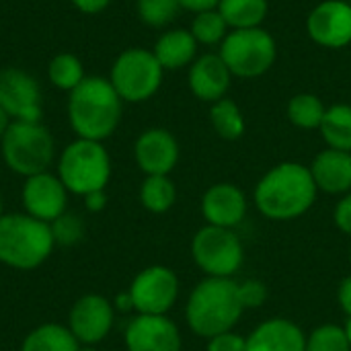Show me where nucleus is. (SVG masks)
I'll use <instances>...</instances> for the list:
<instances>
[{
    "mask_svg": "<svg viewBox=\"0 0 351 351\" xmlns=\"http://www.w3.org/2000/svg\"><path fill=\"white\" fill-rule=\"evenodd\" d=\"M319 189L311 169L288 160L271 167L255 185V208L274 222H290L304 216L317 202Z\"/></svg>",
    "mask_w": 351,
    "mask_h": 351,
    "instance_id": "nucleus-1",
    "label": "nucleus"
},
{
    "mask_svg": "<svg viewBox=\"0 0 351 351\" xmlns=\"http://www.w3.org/2000/svg\"><path fill=\"white\" fill-rule=\"evenodd\" d=\"M123 101L109 78L86 76L68 97V119L82 140L103 142L121 121Z\"/></svg>",
    "mask_w": 351,
    "mask_h": 351,
    "instance_id": "nucleus-2",
    "label": "nucleus"
},
{
    "mask_svg": "<svg viewBox=\"0 0 351 351\" xmlns=\"http://www.w3.org/2000/svg\"><path fill=\"white\" fill-rule=\"evenodd\" d=\"M243 313L234 278H204L195 284L185 304L187 325L202 339L234 331Z\"/></svg>",
    "mask_w": 351,
    "mask_h": 351,
    "instance_id": "nucleus-3",
    "label": "nucleus"
},
{
    "mask_svg": "<svg viewBox=\"0 0 351 351\" xmlns=\"http://www.w3.org/2000/svg\"><path fill=\"white\" fill-rule=\"evenodd\" d=\"M56 239L51 224L29 214L0 216V263L19 271H31L43 265L53 253Z\"/></svg>",
    "mask_w": 351,
    "mask_h": 351,
    "instance_id": "nucleus-4",
    "label": "nucleus"
},
{
    "mask_svg": "<svg viewBox=\"0 0 351 351\" xmlns=\"http://www.w3.org/2000/svg\"><path fill=\"white\" fill-rule=\"evenodd\" d=\"M0 150L4 165L27 179L49 169L56 156V142L41 121H10L0 140Z\"/></svg>",
    "mask_w": 351,
    "mask_h": 351,
    "instance_id": "nucleus-5",
    "label": "nucleus"
},
{
    "mask_svg": "<svg viewBox=\"0 0 351 351\" xmlns=\"http://www.w3.org/2000/svg\"><path fill=\"white\" fill-rule=\"evenodd\" d=\"M56 175L74 195L105 191L111 179V156L103 142L76 138L60 154Z\"/></svg>",
    "mask_w": 351,
    "mask_h": 351,
    "instance_id": "nucleus-6",
    "label": "nucleus"
},
{
    "mask_svg": "<svg viewBox=\"0 0 351 351\" xmlns=\"http://www.w3.org/2000/svg\"><path fill=\"white\" fill-rule=\"evenodd\" d=\"M278 45L263 27L232 29L220 43V58L232 76L257 78L263 76L276 62Z\"/></svg>",
    "mask_w": 351,
    "mask_h": 351,
    "instance_id": "nucleus-7",
    "label": "nucleus"
},
{
    "mask_svg": "<svg viewBox=\"0 0 351 351\" xmlns=\"http://www.w3.org/2000/svg\"><path fill=\"white\" fill-rule=\"evenodd\" d=\"M165 68L156 56L144 47H130L117 56L111 66L109 80L121 101L142 103L152 99L162 84Z\"/></svg>",
    "mask_w": 351,
    "mask_h": 351,
    "instance_id": "nucleus-8",
    "label": "nucleus"
},
{
    "mask_svg": "<svg viewBox=\"0 0 351 351\" xmlns=\"http://www.w3.org/2000/svg\"><path fill=\"white\" fill-rule=\"evenodd\" d=\"M191 257L206 278H234L245 263V247L232 228L206 224L193 234Z\"/></svg>",
    "mask_w": 351,
    "mask_h": 351,
    "instance_id": "nucleus-9",
    "label": "nucleus"
},
{
    "mask_svg": "<svg viewBox=\"0 0 351 351\" xmlns=\"http://www.w3.org/2000/svg\"><path fill=\"white\" fill-rule=\"evenodd\" d=\"M128 292L136 315L165 317L177 304L181 284L171 267L150 265L132 280Z\"/></svg>",
    "mask_w": 351,
    "mask_h": 351,
    "instance_id": "nucleus-10",
    "label": "nucleus"
},
{
    "mask_svg": "<svg viewBox=\"0 0 351 351\" xmlns=\"http://www.w3.org/2000/svg\"><path fill=\"white\" fill-rule=\"evenodd\" d=\"M115 323L113 302L101 294L80 296L68 315V329L80 346H99L105 341Z\"/></svg>",
    "mask_w": 351,
    "mask_h": 351,
    "instance_id": "nucleus-11",
    "label": "nucleus"
},
{
    "mask_svg": "<svg viewBox=\"0 0 351 351\" xmlns=\"http://www.w3.org/2000/svg\"><path fill=\"white\" fill-rule=\"evenodd\" d=\"M0 107L12 121H41L39 82L19 68L0 72Z\"/></svg>",
    "mask_w": 351,
    "mask_h": 351,
    "instance_id": "nucleus-12",
    "label": "nucleus"
},
{
    "mask_svg": "<svg viewBox=\"0 0 351 351\" xmlns=\"http://www.w3.org/2000/svg\"><path fill=\"white\" fill-rule=\"evenodd\" d=\"M68 189L60 181L58 175L51 173H39L33 177H27L21 191V202L25 208V214L51 224L62 214H66L68 208Z\"/></svg>",
    "mask_w": 351,
    "mask_h": 351,
    "instance_id": "nucleus-13",
    "label": "nucleus"
},
{
    "mask_svg": "<svg viewBox=\"0 0 351 351\" xmlns=\"http://www.w3.org/2000/svg\"><path fill=\"white\" fill-rule=\"evenodd\" d=\"M308 35L315 43L339 49L351 43V2L323 0L306 19Z\"/></svg>",
    "mask_w": 351,
    "mask_h": 351,
    "instance_id": "nucleus-14",
    "label": "nucleus"
},
{
    "mask_svg": "<svg viewBox=\"0 0 351 351\" xmlns=\"http://www.w3.org/2000/svg\"><path fill=\"white\" fill-rule=\"evenodd\" d=\"M128 351H181L183 339L179 327L165 317L136 315L123 333Z\"/></svg>",
    "mask_w": 351,
    "mask_h": 351,
    "instance_id": "nucleus-15",
    "label": "nucleus"
},
{
    "mask_svg": "<svg viewBox=\"0 0 351 351\" xmlns=\"http://www.w3.org/2000/svg\"><path fill=\"white\" fill-rule=\"evenodd\" d=\"M134 158L144 175H169L179 162V142L169 130L150 128L138 136Z\"/></svg>",
    "mask_w": 351,
    "mask_h": 351,
    "instance_id": "nucleus-16",
    "label": "nucleus"
},
{
    "mask_svg": "<svg viewBox=\"0 0 351 351\" xmlns=\"http://www.w3.org/2000/svg\"><path fill=\"white\" fill-rule=\"evenodd\" d=\"M247 210V195L234 183H214L202 195V216L212 226L234 230L245 220Z\"/></svg>",
    "mask_w": 351,
    "mask_h": 351,
    "instance_id": "nucleus-17",
    "label": "nucleus"
},
{
    "mask_svg": "<svg viewBox=\"0 0 351 351\" xmlns=\"http://www.w3.org/2000/svg\"><path fill=\"white\" fill-rule=\"evenodd\" d=\"M247 351H306V333L292 319L274 317L247 335Z\"/></svg>",
    "mask_w": 351,
    "mask_h": 351,
    "instance_id": "nucleus-18",
    "label": "nucleus"
},
{
    "mask_svg": "<svg viewBox=\"0 0 351 351\" xmlns=\"http://www.w3.org/2000/svg\"><path fill=\"white\" fill-rule=\"evenodd\" d=\"M232 74L220 53H206L193 60L189 68V88L206 103H216L226 97Z\"/></svg>",
    "mask_w": 351,
    "mask_h": 351,
    "instance_id": "nucleus-19",
    "label": "nucleus"
},
{
    "mask_svg": "<svg viewBox=\"0 0 351 351\" xmlns=\"http://www.w3.org/2000/svg\"><path fill=\"white\" fill-rule=\"evenodd\" d=\"M319 191L327 195H346L351 191V152L325 148L308 167Z\"/></svg>",
    "mask_w": 351,
    "mask_h": 351,
    "instance_id": "nucleus-20",
    "label": "nucleus"
},
{
    "mask_svg": "<svg viewBox=\"0 0 351 351\" xmlns=\"http://www.w3.org/2000/svg\"><path fill=\"white\" fill-rule=\"evenodd\" d=\"M152 53L165 70H179L193 64L197 53V41L187 29H173L158 37Z\"/></svg>",
    "mask_w": 351,
    "mask_h": 351,
    "instance_id": "nucleus-21",
    "label": "nucleus"
},
{
    "mask_svg": "<svg viewBox=\"0 0 351 351\" xmlns=\"http://www.w3.org/2000/svg\"><path fill=\"white\" fill-rule=\"evenodd\" d=\"M80 343L68 329V325L45 323L27 333L21 351H78Z\"/></svg>",
    "mask_w": 351,
    "mask_h": 351,
    "instance_id": "nucleus-22",
    "label": "nucleus"
},
{
    "mask_svg": "<svg viewBox=\"0 0 351 351\" xmlns=\"http://www.w3.org/2000/svg\"><path fill=\"white\" fill-rule=\"evenodd\" d=\"M220 14L230 29H253L261 27L269 12L267 0H220Z\"/></svg>",
    "mask_w": 351,
    "mask_h": 351,
    "instance_id": "nucleus-23",
    "label": "nucleus"
},
{
    "mask_svg": "<svg viewBox=\"0 0 351 351\" xmlns=\"http://www.w3.org/2000/svg\"><path fill=\"white\" fill-rule=\"evenodd\" d=\"M319 130L327 142V148L351 152V105L337 103L327 107Z\"/></svg>",
    "mask_w": 351,
    "mask_h": 351,
    "instance_id": "nucleus-24",
    "label": "nucleus"
},
{
    "mask_svg": "<svg viewBox=\"0 0 351 351\" xmlns=\"http://www.w3.org/2000/svg\"><path fill=\"white\" fill-rule=\"evenodd\" d=\"M177 202V187L169 175H146L140 185V204L152 214L169 212Z\"/></svg>",
    "mask_w": 351,
    "mask_h": 351,
    "instance_id": "nucleus-25",
    "label": "nucleus"
},
{
    "mask_svg": "<svg viewBox=\"0 0 351 351\" xmlns=\"http://www.w3.org/2000/svg\"><path fill=\"white\" fill-rule=\"evenodd\" d=\"M210 121H212V128L216 130V134L224 140H239L247 128L241 107L226 97L212 103Z\"/></svg>",
    "mask_w": 351,
    "mask_h": 351,
    "instance_id": "nucleus-26",
    "label": "nucleus"
},
{
    "mask_svg": "<svg viewBox=\"0 0 351 351\" xmlns=\"http://www.w3.org/2000/svg\"><path fill=\"white\" fill-rule=\"evenodd\" d=\"M327 107L313 93L294 95L288 103V119L300 130H319Z\"/></svg>",
    "mask_w": 351,
    "mask_h": 351,
    "instance_id": "nucleus-27",
    "label": "nucleus"
},
{
    "mask_svg": "<svg viewBox=\"0 0 351 351\" xmlns=\"http://www.w3.org/2000/svg\"><path fill=\"white\" fill-rule=\"evenodd\" d=\"M47 78L56 88L72 93L86 76L80 58L74 53H58L47 66Z\"/></svg>",
    "mask_w": 351,
    "mask_h": 351,
    "instance_id": "nucleus-28",
    "label": "nucleus"
},
{
    "mask_svg": "<svg viewBox=\"0 0 351 351\" xmlns=\"http://www.w3.org/2000/svg\"><path fill=\"white\" fill-rule=\"evenodd\" d=\"M228 25L224 21V16L220 14L218 8L214 10H204V12H197L193 23H191V35L195 37L197 43H204V45H216V43H222L224 37L228 35Z\"/></svg>",
    "mask_w": 351,
    "mask_h": 351,
    "instance_id": "nucleus-29",
    "label": "nucleus"
},
{
    "mask_svg": "<svg viewBox=\"0 0 351 351\" xmlns=\"http://www.w3.org/2000/svg\"><path fill=\"white\" fill-rule=\"evenodd\" d=\"M306 351H351L346 327L325 323L306 335Z\"/></svg>",
    "mask_w": 351,
    "mask_h": 351,
    "instance_id": "nucleus-30",
    "label": "nucleus"
},
{
    "mask_svg": "<svg viewBox=\"0 0 351 351\" xmlns=\"http://www.w3.org/2000/svg\"><path fill=\"white\" fill-rule=\"evenodd\" d=\"M136 8L142 23L150 27H165L175 21L181 4L179 0H138Z\"/></svg>",
    "mask_w": 351,
    "mask_h": 351,
    "instance_id": "nucleus-31",
    "label": "nucleus"
},
{
    "mask_svg": "<svg viewBox=\"0 0 351 351\" xmlns=\"http://www.w3.org/2000/svg\"><path fill=\"white\" fill-rule=\"evenodd\" d=\"M51 232H53V239H56V245H76L82 234H84V226L80 222L78 216L74 214H62L58 220L51 222Z\"/></svg>",
    "mask_w": 351,
    "mask_h": 351,
    "instance_id": "nucleus-32",
    "label": "nucleus"
},
{
    "mask_svg": "<svg viewBox=\"0 0 351 351\" xmlns=\"http://www.w3.org/2000/svg\"><path fill=\"white\" fill-rule=\"evenodd\" d=\"M239 296H241V302H243V308L249 311V308H259L265 304L267 296H269V290L267 286L261 282V280H245V282H239Z\"/></svg>",
    "mask_w": 351,
    "mask_h": 351,
    "instance_id": "nucleus-33",
    "label": "nucleus"
},
{
    "mask_svg": "<svg viewBox=\"0 0 351 351\" xmlns=\"http://www.w3.org/2000/svg\"><path fill=\"white\" fill-rule=\"evenodd\" d=\"M206 351H247V337L239 335L237 331H226L208 339Z\"/></svg>",
    "mask_w": 351,
    "mask_h": 351,
    "instance_id": "nucleus-34",
    "label": "nucleus"
},
{
    "mask_svg": "<svg viewBox=\"0 0 351 351\" xmlns=\"http://www.w3.org/2000/svg\"><path fill=\"white\" fill-rule=\"evenodd\" d=\"M333 220H335V226L343 234L351 237V191L341 195V199L337 202V206L333 210Z\"/></svg>",
    "mask_w": 351,
    "mask_h": 351,
    "instance_id": "nucleus-35",
    "label": "nucleus"
},
{
    "mask_svg": "<svg viewBox=\"0 0 351 351\" xmlns=\"http://www.w3.org/2000/svg\"><path fill=\"white\" fill-rule=\"evenodd\" d=\"M337 302H339L341 311L346 313V317L351 319V276L341 280V284L337 288Z\"/></svg>",
    "mask_w": 351,
    "mask_h": 351,
    "instance_id": "nucleus-36",
    "label": "nucleus"
},
{
    "mask_svg": "<svg viewBox=\"0 0 351 351\" xmlns=\"http://www.w3.org/2000/svg\"><path fill=\"white\" fill-rule=\"evenodd\" d=\"M111 0H72V4L84 14H99L109 6Z\"/></svg>",
    "mask_w": 351,
    "mask_h": 351,
    "instance_id": "nucleus-37",
    "label": "nucleus"
},
{
    "mask_svg": "<svg viewBox=\"0 0 351 351\" xmlns=\"http://www.w3.org/2000/svg\"><path fill=\"white\" fill-rule=\"evenodd\" d=\"M181 8H187L191 12H204V10H214L218 8L220 0H179Z\"/></svg>",
    "mask_w": 351,
    "mask_h": 351,
    "instance_id": "nucleus-38",
    "label": "nucleus"
},
{
    "mask_svg": "<svg viewBox=\"0 0 351 351\" xmlns=\"http://www.w3.org/2000/svg\"><path fill=\"white\" fill-rule=\"evenodd\" d=\"M84 206L88 212H101L107 206V193L105 191H93L84 195Z\"/></svg>",
    "mask_w": 351,
    "mask_h": 351,
    "instance_id": "nucleus-39",
    "label": "nucleus"
},
{
    "mask_svg": "<svg viewBox=\"0 0 351 351\" xmlns=\"http://www.w3.org/2000/svg\"><path fill=\"white\" fill-rule=\"evenodd\" d=\"M113 308H115V313H130V311H134V304H132L130 292L117 294V296H115V300H113Z\"/></svg>",
    "mask_w": 351,
    "mask_h": 351,
    "instance_id": "nucleus-40",
    "label": "nucleus"
},
{
    "mask_svg": "<svg viewBox=\"0 0 351 351\" xmlns=\"http://www.w3.org/2000/svg\"><path fill=\"white\" fill-rule=\"evenodd\" d=\"M10 121H12V119H10V117L6 115V111H4V109L0 107V140H2V136H4V132L8 130Z\"/></svg>",
    "mask_w": 351,
    "mask_h": 351,
    "instance_id": "nucleus-41",
    "label": "nucleus"
},
{
    "mask_svg": "<svg viewBox=\"0 0 351 351\" xmlns=\"http://www.w3.org/2000/svg\"><path fill=\"white\" fill-rule=\"evenodd\" d=\"M343 327H346V333H348V339H350V346H351V319H348V323H346Z\"/></svg>",
    "mask_w": 351,
    "mask_h": 351,
    "instance_id": "nucleus-42",
    "label": "nucleus"
},
{
    "mask_svg": "<svg viewBox=\"0 0 351 351\" xmlns=\"http://www.w3.org/2000/svg\"><path fill=\"white\" fill-rule=\"evenodd\" d=\"M78 351H99V350H97V348H90V346H80Z\"/></svg>",
    "mask_w": 351,
    "mask_h": 351,
    "instance_id": "nucleus-43",
    "label": "nucleus"
},
{
    "mask_svg": "<svg viewBox=\"0 0 351 351\" xmlns=\"http://www.w3.org/2000/svg\"><path fill=\"white\" fill-rule=\"evenodd\" d=\"M0 216H2V195H0Z\"/></svg>",
    "mask_w": 351,
    "mask_h": 351,
    "instance_id": "nucleus-44",
    "label": "nucleus"
},
{
    "mask_svg": "<svg viewBox=\"0 0 351 351\" xmlns=\"http://www.w3.org/2000/svg\"><path fill=\"white\" fill-rule=\"evenodd\" d=\"M350 265H351V247H350Z\"/></svg>",
    "mask_w": 351,
    "mask_h": 351,
    "instance_id": "nucleus-45",
    "label": "nucleus"
},
{
    "mask_svg": "<svg viewBox=\"0 0 351 351\" xmlns=\"http://www.w3.org/2000/svg\"><path fill=\"white\" fill-rule=\"evenodd\" d=\"M350 2H351V0H350Z\"/></svg>",
    "mask_w": 351,
    "mask_h": 351,
    "instance_id": "nucleus-46",
    "label": "nucleus"
}]
</instances>
